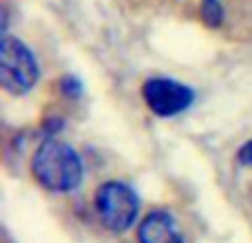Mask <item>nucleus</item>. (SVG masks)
I'll list each match as a JSON object with an SVG mask.
<instances>
[{"label": "nucleus", "mask_w": 252, "mask_h": 243, "mask_svg": "<svg viewBox=\"0 0 252 243\" xmlns=\"http://www.w3.org/2000/svg\"><path fill=\"white\" fill-rule=\"evenodd\" d=\"M239 159H241V164L252 166V139H250V142H246L244 146H241V151H239Z\"/></svg>", "instance_id": "8"}, {"label": "nucleus", "mask_w": 252, "mask_h": 243, "mask_svg": "<svg viewBox=\"0 0 252 243\" xmlns=\"http://www.w3.org/2000/svg\"><path fill=\"white\" fill-rule=\"evenodd\" d=\"M62 91H64V95H73V97H78L80 95V91H82V87H80V82L73 78V75H66L64 80H62Z\"/></svg>", "instance_id": "7"}, {"label": "nucleus", "mask_w": 252, "mask_h": 243, "mask_svg": "<svg viewBox=\"0 0 252 243\" xmlns=\"http://www.w3.org/2000/svg\"><path fill=\"white\" fill-rule=\"evenodd\" d=\"M95 210L109 230L124 232L133 226L139 210L137 195L122 182H106L95 190Z\"/></svg>", "instance_id": "3"}, {"label": "nucleus", "mask_w": 252, "mask_h": 243, "mask_svg": "<svg viewBox=\"0 0 252 243\" xmlns=\"http://www.w3.org/2000/svg\"><path fill=\"white\" fill-rule=\"evenodd\" d=\"M139 243H184L179 226L166 210H153L137 228Z\"/></svg>", "instance_id": "5"}, {"label": "nucleus", "mask_w": 252, "mask_h": 243, "mask_svg": "<svg viewBox=\"0 0 252 243\" xmlns=\"http://www.w3.org/2000/svg\"><path fill=\"white\" fill-rule=\"evenodd\" d=\"M38 62L25 42L13 35H4L0 44V84L11 95H22L31 91L38 82Z\"/></svg>", "instance_id": "2"}, {"label": "nucleus", "mask_w": 252, "mask_h": 243, "mask_svg": "<svg viewBox=\"0 0 252 243\" xmlns=\"http://www.w3.org/2000/svg\"><path fill=\"white\" fill-rule=\"evenodd\" d=\"M142 95L146 106L159 118H173V115L186 111L192 104V91L182 82L168 78H151L144 82Z\"/></svg>", "instance_id": "4"}, {"label": "nucleus", "mask_w": 252, "mask_h": 243, "mask_svg": "<svg viewBox=\"0 0 252 243\" xmlns=\"http://www.w3.org/2000/svg\"><path fill=\"white\" fill-rule=\"evenodd\" d=\"M35 182L51 192H69L82 182V159L64 142L47 139L31 159Z\"/></svg>", "instance_id": "1"}, {"label": "nucleus", "mask_w": 252, "mask_h": 243, "mask_svg": "<svg viewBox=\"0 0 252 243\" xmlns=\"http://www.w3.org/2000/svg\"><path fill=\"white\" fill-rule=\"evenodd\" d=\"M201 20L208 27H217L223 20V11L219 7L217 0H204V7H201Z\"/></svg>", "instance_id": "6"}]
</instances>
